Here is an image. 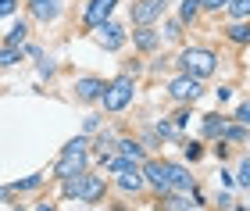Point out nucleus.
<instances>
[{"instance_id":"nucleus-1","label":"nucleus","mask_w":250,"mask_h":211,"mask_svg":"<svg viewBox=\"0 0 250 211\" xmlns=\"http://www.w3.org/2000/svg\"><path fill=\"white\" fill-rule=\"evenodd\" d=\"M89 140L86 136H75L72 143H64L58 165H54V179H72V175H83L89 172Z\"/></svg>"},{"instance_id":"nucleus-2","label":"nucleus","mask_w":250,"mask_h":211,"mask_svg":"<svg viewBox=\"0 0 250 211\" xmlns=\"http://www.w3.org/2000/svg\"><path fill=\"white\" fill-rule=\"evenodd\" d=\"M104 190H107L104 175H93V172H83V175H72V179H61V193H64V197H75V201H86V204L100 201Z\"/></svg>"},{"instance_id":"nucleus-3","label":"nucleus","mask_w":250,"mask_h":211,"mask_svg":"<svg viewBox=\"0 0 250 211\" xmlns=\"http://www.w3.org/2000/svg\"><path fill=\"white\" fill-rule=\"evenodd\" d=\"M179 64H183V75H193V79H208L218 68V58L208 47H186L179 54Z\"/></svg>"},{"instance_id":"nucleus-4","label":"nucleus","mask_w":250,"mask_h":211,"mask_svg":"<svg viewBox=\"0 0 250 211\" xmlns=\"http://www.w3.org/2000/svg\"><path fill=\"white\" fill-rule=\"evenodd\" d=\"M132 97H136V79L132 75H118L115 83H107V90H104V111H111V115H115V111H125L132 104Z\"/></svg>"},{"instance_id":"nucleus-5","label":"nucleus","mask_w":250,"mask_h":211,"mask_svg":"<svg viewBox=\"0 0 250 211\" xmlns=\"http://www.w3.org/2000/svg\"><path fill=\"white\" fill-rule=\"evenodd\" d=\"M200 93H204V86H200V79H193V75H175V79L168 83V97L179 101V104H193Z\"/></svg>"},{"instance_id":"nucleus-6","label":"nucleus","mask_w":250,"mask_h":211,"mask_svg":"<svg viewBox=\"0 0 250 211\" xmlns=\"http://www.w3.org/2000/svg\"><path fill=\"white\" fill-rule=\"evenodd\" d=\"M140 172H143V183L146 186H154V190L157 193H161V197H168V193H172V186H168V161H143L140 165Z\"/></svg>"},{"instance_id":"nucleus-7","label":"nucleus","mask_w":250,"mask_h":211,"mask_svg":"<svg viewBox=\"0 0 250 211\" xmlns=\"http://www.w3.org/2000/svg\"><path fill=\"white\" fill-rule=\"evenodd\" d=\"M104 90H107L104 79H93V75H86V79H75V97H79V101H86V104L104 101Z\"/></svg>"},{"instance_id":"nucleus-8","label":"nucleus","mask_w":250,"mask_h":211,"mask_svg":"<svg viewBox=\"0 0 250 211\" xmlns=\"http://www.w3.org/2000/svg\"><path fill=\"white\" fill-rule=\"evenodd\" d=\"M97 43L104 50H122L125 47V29L115 25V21H104V25H97Z\"/></svg>"},{"instance_id":"nucleus-9","label":"nucleus","mask_w":250,"mask_h":211,"mask_svg":"<svg viewBox=\"0 0 250 211\" xmlns=\"http://www.w3.org/2000/svg\"><path fill=\"white\" fill-rule=\"evenodd\" d=\"M161 11H165V4H157V0H140V4H132V21L143 29L161 18Z\"/></svg>"},{"instance_id":"nucleus-10","label":"nucleus","mask_w":250,"mask_h":211,"mask_svg":"<svg viewBox=\"0 0 250 211\" xmlns=\"http://www.w3.org/2000/svg\"><path fill=\"white\" fill-rule=\"evenodd\" d=\"M118 0H89V7H86V25L89 29H97V25H104V21L111 18V11H115Z\"/></svg>"},{"instance_id":"nucleus-11","label":"nucleus","mask_w":250,"mask_h":211,"mask_svg":"<svg viewBox=\"0 0 250 211\" xmlns=\"http://www.w3.org/2000/svg\"><path fill=\"white\" fill-rule=\"evenodd\" d=\"M29 15L36 21H54L61 15V0H29Z\"/></svg>"},{"instance_id":"nucleus-12","label":"nucleus","mask_w":250,"mask_h":211,"mask_svg":"<svg viewBox=\"0 0 250 211\" xmlns=\"http://www.w3.org/2000/svg\"><path fill=\"white\" fill-rule=\"evenodd\" d=\"M168 186H172V190H183V193H189V190H193V175H189L186 165L168 161Z\"/></svg>"},{"instance_id":"nucleus-13","label":"nucleus","mask_w":250,"mask_h":211,"mask_svg":"<svg viewBox=\"0 0 250 211\" xmlns=\"http://www.w3.org/2000/svg\"><path fill=\"white\" fill-rule=\"evenodd\" d=\"M115 147H118V158H125V161H136V165H140V161H146L143 143H136L132 136H118V143H115Z\"/></svg>"},{"instance_id":"nucleus-14","label":"nucleus","mask_w":250,"mask_h":211,"mask_svg":"<svg viewBox=\"0 0 250 211\" xmlns=\"http://www.w3.org/2000/svg\"><path fill=\"white\" fill-rule=\"evenodd\" d=\"M132 43H136L140 50H146V54H150V50H157V47H161V32H154L150 25H143V29H136V32H132Z\"/></svg>"},{"instance_id":"nucleus-15","label":"nucleus","mask_w":250,"mask_h":211,"mask_svg":"<svg viewBox=\"0 0 250 211\" xmlns=\"http://www.w3.org/2000/svg\"><path fill=\"white\" fill-rule=\"evenodd\" d=\"M25 36H29V25H25V21H15V25H11V32H7V40H4V47H15V50H21Z\"/></svg>"},{"instance_id":"nucleus-16","label":"nucleus","mask_w":250,"mask_h":211,"mask_svg":"<svg viewBox=\"0 0 250 211\" xmlns=\"http://www.w3.org/2000/svg\"><path fill=\"white\" fill-rule=\"evenodd\" d=\"M229 40L232 43H250V21H232L229 25Z\"/></svg>"},{"instance_id":"nucleus-17","label":"nucleus","mask_w":250,"mask_h":211,"mask_svg":"<svg viewBox=\"0 0 250 211\" xmlns=\"http://www.w3.org/2000/svg\"><path fill=\"white\" fill-rule=\"evenodd\" d=\"M47 183V175H29V179H21V183H11V193H25V190H36V186Z\"/></svg>"},{"instance_id":"nucleus-18","label":"nucleus","mask_w":250,"mask_h":211,"mask_svg":"<svg viewBox=\"0 0 250 211\" xmlns=\"http://www.w3.org/2000/svg\"><path fill=\"white\" fill-rule=\"evenodd\" d=\"M225 132V122L218 118V115H208L204 118V136H222Z\"/></svg>"},{"instance_id":"nucleus-19","label":"nucleus","mask_w":250,"mask_h":211,"mask_svg":"<svg viewBox=\"0 0 250 211\" xmlns=\"http://www.w3.org/2000/svg\"><path fill=\"white\" fill-rule=\"evenodd\" d=\"M200 15V0H183V7H179V21H193Z\"/></svg>"},{"instance_id":"nucleus-20","label":"nucleus","mask_w":250,"mask_h":211,"mask_svg":"<svg viewBox=\"0 0 250 211\" xmlns=\"http://www.w3.org/2000/svg\"><path fill=\"white\" fill-rule=\"evenodd\" d=\"M229 15H232L236 21L250 18V0H229Z\"/></svg>"},{"instance_id":"nucleus-21","label":"nucleus","mask_w":250,"mask_h":211,"mask_svg":"<svg viewBox=\"0 0 250 211\" xmlns=\"http://www.w3.org/2000/svg\"><path fill=\"white\" fill-rule=\"evenodd\" d=\"M115 143H118V136H115V132H100L93 147H97V154H111V147H115Z\"/></svg>"},{"instance_id":"nucleus-22","label":"nucleus","mask_w":250,"mask_h":211,"mask_svg":"<svg viewBox=\"0 0 250 211\" xmlns=\"http://www.w3.org/2000/svg\"><path fill=\"white\" fill-rule=\"evenodd\" d=\"M21 61V50L15 47H0V68H11V64H18Z\"/></svg>"},{"instance_id":"nucleus-23","label":"nucleus","mask_w":250,"mask_h":211,"mask_svg":"<svg viewBox=\"0 0 250 211\" xmlns=\"http://www.w3.org/2000/svg\"><path fill=\"white\" fill-rule=\"evenodd\" d=\"M154 132H157V136H168V140H172V136H179V129L172 126V122H157V126H154Z\"/></svg>"},{"instance_id":"nucleus-24","label":"nucleus","mask_w":250,"mask_h":211,"mask_svg":"<svg viewBox=\"0 0 250 211\" xmlns=\"http://www.w3.org/2000/svg\"><path fill=\"white\" fill-rule=\"evenodd\" d=\"M236 179H240V186H250V158H243L240 172H236Z\"/></svg>"},{"instance_id":"nucleus-25","label":"nucleus","mask_w":250,"mask_h":211,"mask_svg":"<svg viewBox=\"0 0 250 211\" xmlns=\"http://www.w3.org/2000/svg\"><path fill=\"white\" fill-rule=\"evenodd\" d=\"M172 118H175V122H172V126H175V129H183V126H186V122H189L193 115H189V107H179V111H175V115H172Z\"/></svg>"},{"instance_id":"nucleus-26","label":"nucleus","mask_w":250,"mask_h":211,"mask_svg":"<svg viewBox=\"0 0 250 211\" xmlns=\"http://www.w3.org/2000/svg\"><path fill=\"white\" fill-rule=\"evenodd\" d=\"M222 140H229V143H236V140H243V129H240V126H225V132H222Z\"/></svg>"},{"instance_id":"nucleus-27","label":"nucleus","mask_w":250,"mask_h":211,"mask_svg":"<svg viewBox=\"0 0 250 211\" xmlns=\"http://www.w3.org/2000/svg\"><path fill=\"white\" fill-rule=\"evenodd\" d=\"M15 11H18V0H0V18L15 15Z\"/></svg>"},{"instance_id":"nucleus-28","label":"nucleus","mask_w":250,"mask_h":211,"mask_svg":"<svg viewBox=\"0 0 250 211\" xmlns=\"http://www.w3.org/2000/svg\"><path fill=\"white\" fill-rule=\"evenodd\" d=\"M236 118H240V126H250V104H247V101L236 107Z\"/></svg>"},{"instance_id":"nucleus-29","label":"nucleus","mask_w":250,"mask_h":211,"mask_svg":"<svg viewBox=\"0 0 250 211\" xmlns=\"http://www.w3.org/2000/svg\"><path fill=\"white\" fill-rule=\"evenodd\" d=\"M218 7H229V0H200V11H218Z\"/></svg>"},{"instance_id":"nucleus-30","label":"nucleus","mask_w":250,"mask_h":211,"mask_svg":"<svg viewBox=\"0 0 250 211\" xmlns=\"http://www.w3.org/2000/svg\"><path fill=\"white\" fill-rule=\"evenodd\" d=\"M200 154H204V150H200V143H186V158H189V161H197Z\"/></svg>"},{"instance_id":"nucleus-31","label":"nucleus","mask_w":250,"mask_h":211,"mask_svg":"<svg viewBox=\"0 0 250 211\" xmlns=\"http://www.w3.org/2000/svg\"><path fill=\"white\" fill-rule=\"evenodd\" d=\"M179 25H183V21H168V25H165V36L175 40V36H179Z\"/></svg>"},{"instance_id":"nucleus-32","label":"nucleus","mask_w":250,"mask_h":211,"mask_svg":"<svg viewBox=\"0 0 250 211\" xmlns=\"http://www.w3.org/2000/svg\"><path fill=\"white\" fill-rule=\"evenodd\" d=\"M97 129H100V118L89 115V118H86V132H97Z\"/></svg>"},{"instance_id":"nucleus-33","label":"nucleus","mask_w":250,"mask_h":211,"mask_svg":"<svg viewBox=\"0 0 250 211\" xmlns=\"http://www.w3.org/2000/svg\"><path fill=\"white\" fill-rule=\"evenodd\" d=\"M40 75H54V64L50 61H40Z\"/></svg>"},{"instance_id":"nucleus-34","label":"nucleus","mask_w":250,"mask_h":211,"mask_svg":"<svg viewBox=\"0 0 250 211\" xmlns=\"http://www.w3.org/2000/svg\"><path fill=\"white\" fill-rule=\"evenodd\" d=\"M11 197V186H0V201H7Z\"/></svg>"},{"instance_id":"nucleus-35","label":"nucleus","mask_w":250,"mask_h":211,"mask_svg":"<svg viewBox=\"0 0 250 211\" xmlns=\"http://www.w3.org/2000/svg\"><path fill=\"white\" fill-rule=\"evenodd\" d=\"M36 211H58V208H54V204H40Z\"/></svg>"},{"instance_id":"nucleus-36","label":"nucleus","mask_w":250,"mask_h":211,"mask_svg":"<svg viewBox=\"0 0 250 211\" xmlns=\"http://www.w3.org/2000/svg\"><path fill=\"white\" fill-rule=\"evenodd\" d=\"M157 4H168V0H157Z\"/></svg>"},{"instance_id":"nucleus-37","label":"nucleus","mask_w":250,"mask_h":211,"mask_svg":"<svg viewBox=\"0 0 250 211\" xmlns=\"http://www.w3.org/2000/svg\"><path fill=\"white\" fill-rule=\"evenodd\" d=\"M243 211H247V208H243Z\"/></svg>"}]
</instances>
